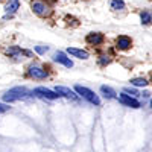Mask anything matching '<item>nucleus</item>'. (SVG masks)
<instances>
[{"label": "nucleus", "mask_w": 152, "mask_h": 152, "mask_svg": "<svg viewBox=\"0 0 152 152\" xmlns=\"http://www.w3.org/2000/svg\"><path fill=\"white\" fill-rule=\"evenodd\" d=\"M123 8H125V2H123V0H111V9L119 11V9H123Z\"/></svg>", "instance_id": "nucleus-16"}, {"label": "nucleus", "mask_w": 152, "mask_h": 152, "mask_svg": "<svg viewBox=\"0 0 152 152\" xmlns=\"http://www.w3.org/2000/svg\"><path fill=\"white\" fill-rule=\"evenodd\" d=\"M47 50H49L47 46H37V47H35V52H37V53H46Z\"/></svg>", "instance_id": "nucleus-18"}, {"label": "nucleus", "mask_w": 152, "mask_h": 152, "mask_svg": "<svg viewBox=\"0 0 152 152\" xmlns=\"http://www.w3.org/2000/svg\"><path fill=\"white\" fill-rule=\"evenodd\" d=\"M87 43L88 44H91V46H99V44H102L104 43V35L102 34H99V32H93V34H88L87 35Z\"/></svg>", "instance_id": "nucleus-7"}, {"label": "nucleus", "mask_w": 152, "mask_h": 152, "mask_svg": "<svg viewBox=\"0 0 152 152\" xmlns=\"http://www.w3.org/2000/svg\"><path fill=\"white\" fill-rule=\"evenodd\" d=\"M32 9H34V12L35 14H38V15H46L47 14V8L43 5V3H40V2H34L32 3Z\"/></svg>", "instance_id": "nucleus-14"}, {"label": "nucleus", "mask_w": 152, "mask_h": 152, "mask_svg": "<svg viewBox=\"0 0 152 152\" xmlns=\"http://www.w3.org/2000/svg\"><path fill=\"white\" fill-rule=\"evenodd\" d=\"M125 93H128V94H131V96H134V97H137V96H140V93H138L135 88H131V87H126L125 90H123Z\"/></svg>", "instance_id": "nucleus-17"}, {"label": "nucleus", "mask_w": 152, "mask_h": 152, "mask_svg": "<svg viewBox=\"0 0 152 152\" xmlns=\"http://www.w3.org/2000/svg\"><path fill=\"white\" fill-rule=\"evenodd\" d=\"M75 91L78 93L81 97L87 99L90 104H93V105H96V107H99V105H100V99H99V96H97L94 91H91L90 88L82 87V85H76V87H75Z\"/></svg>", "instance_id": "nucleus-2"}, {"label": "nucleus", "mask_w": 152, "mask_h": 152, "mask_svg": "<svg viewBox=\"0 0 152 152\" xmlns=\"http://www.w3.org/2000/svg\"><path fill=\"white\" fill-rule=\"evenodd\" d=\"M151 110H152V99H151Z\"/></svg>", "instance_id": "nucleus-21"}, {"label": "nucleus", "mask_w": 152, "mask_h": 152, "mask_svg": "<svg viewBox=\"0 0 152 152\" xmlns=\"http://www.w3.org/2000/svg\"><path fill=\"white\" fill-rule=\"evenodd\" d=\"M67 53H70L72 56H76V58H81V59H87L88 58V52H87V50L76 49V47H69Z\"/></svg>", "instance_id": "nucleus-10"}, {"label": "nucleus", "mask_w": 152, "mask_h": 152, "mask_svg": "<svg viewBox=\"0 0 152 152\" xmlns=\"http://www.w3.org/2000/svg\"><path fill=\"white\" fill-rule=\"evenodd\" d=\"M151 81H152V76H151Z\"/></svg>", "instance_id": "nucleus-22"}, {"label": "nucleus", "mask_w": 152, "mask_h": 152, "mask_svg": "<svg viewBox=\"0 0 152 152\" xmlns=\"http://www.w3.org/2000/svg\"><path fill=\"white\" fill-rule=\"evenodd\" d=\"M55 91H56L58 94H61V96H64V97L70 99V100H79V94L76 93V91H73V90H70L69 87L56 85V87H55Z\"/></svg>", "instance_id": "nucleus-5"}, {"label": "nucleus", "mask_w": 152, "mask_h": 152, "mask_svg": "<svg viewBox=\"0 0 152 152\" xmlns=\"http://www.w3.org/2000/svg\"><path fill=\"white\" fill-rule=\"evenodd\" d=\"M34 96L37 97H41V99H50V100H53V99H59L61 94H58L56 91H52V90H49V88L46 87H37L35 90L32 91Z\"/></svg>", "instance_id": "nucleus-3"}, {"label": "nucleus", "mask_w": 152, "mask_h": 152, "mask_svg": "<svg viewBox=\"0 0 152 152\" xmlns=\"http://www.w3.org/2000/svg\"><path fill=\"white\" fill-rule=\"evenodd\" d=\"M29 76L34 79H46L47 78V72L38 66H31L29 67Z\"/></svg>", "instance_id": "nucleus-6"}, {"label": "nucleus", "mask_w": 152, "mask_h": 152, "mask_svg": "<svg viewBox=\"0 0 152 152\" xmlns=\"http://www.w3.org/2000/svg\"><path fill=\"white\" fill-rule=\"evenodd\" d=\"M142 24H152V9H143L140 12Z\"/></svg>", "instance_id": "nucleus-12"}, {"label": "nucleus", "mask_w": 152, "mask_h": 152, "mask_svg": "<svg viewBox=\"0 0 152 152\" xmlns=\"http://www.w3.org/2000/svg\"><path fill=\"white\" fill-rule=\"evenodd\" d=\"M116 44H117V49H120V50H128V49L132 46V41H131V38H129V37L120 35V37L117 38Z\"/></svg>", "instance_id": "nucleus-9"}, {"label": "nucleus", "mask_w": 152, "mask_h": 152, "mask_svg": "<svg viewBox=\"0 0 152 152\" xmlns=\"http://www.w3.org/2000/svg\"><path fill=\"white\" fill-rule=\"evenodd\" d=\"M9 110V107L6 105V104H2V102H0V113H6Z\"/></svg>", "instance_id": "nucleus-20"}, {"label": "nucleus", "mask_w": 152, "mask_h": 152, "mask_svg": "<svg viewBox=\"0 0 152 152\" xmlns=\"http://www.w3.org/2000/svg\"><path fill=\"white\" fill-rule=\"evenodd\" d=\"M110 61L111 59L108 56H100V61L99 62H100V66H107V64H110Z\"/></svg>", "instance_id": "nucleus-19"}, {"label": "nucleus", "mask_w": 152, "mask_h": 152, "mask_svg": "<svg viewBox=\"0 0 152 152\" xmlns=\"http://www.w3.org/2000/svg\"><path fill=\"white\" fill-rule=\"evenodd\" d=\"M32 93L24 87H15V88H11L9 91H6L3 94V100L8 104V102H15V100H26L29 99Z\"/></svg>", "instance_id": "nucleus-1"}, {"label": "nucleus", "mask_w": 152, "mask_h": 152, "mask_svg": "<svg viewBox=\"0 0 152 152\" xmlns=\"http://www.w3.org/2000/svg\"><path fill=\"white\" fill-rule=\"evenodd\" d=\"M53 59H55L56 62H59V64L66 66L67 69L73 67V62H72V59H70V58H67V55H66L64 52H56V53H55V56H53Z\"/></svg>", "instance_id": "nucleus-8"}, {"label": "nucleus", "mask_w": 152, "mask_h": 152, "mask_svg": "<svg viewBox=\"0 0 152 152\" xmlns=\"http://www.w3.org/2000/svg\"><path fill=\"white\" fill-rule=\"evenodd\" d=\"M131 85H134V87H146L148 81L145 78H134V79H131Z\"/></svg>", "instance_id": "nucleus-15"}, {"label": "nucleus", "mask_w": 152, "mask_h": 152, "mask_svg": "<svg viewBox=\"0 0 152 152\" xmlns=\"http://www.w3.org/2000/svg\"><path fill=\"white\" fill-rule=\"evenodd\" d=\"M100 93H102L107 99H116V97H117V96H116L117 93L114 91L111 87H108V85H102V87H100Z\"/></svg>", "instance_id": "nucleus-13"}, {"label": "nucleus", "mask_w": 152, "mask_h": 152, "mask_svg": "<svg viewBox=\"0 0 152 152\" xmlns=\"http://www.w3.org/2000/svg\"><path fill=\"white\" fill-rule=\"evenodd\" d=\"M119 102H120L122 105H125V107H129V108H134V110H137V108L142 107V104L138 102V100H137L134 96H131V94H128V93H125V91L119 94Z\"/></svg>", "instance_id": "nucleus-4"}, {"label": "nucleus", "mask_w": 152, "mask_h": 152, "mask_svg": "<svg viewBox=\"0 0 152 152\" xmlns=\"http://www.w3.org/2000/svg\"><path fill=\"white\" fill-rule=\"evenodd\" d=\"M20 8V0H9V2L6 3V17L12 15L14 12H17V9Z\"/></svg>", "instance_id": "nucleus-11"}]
</instances>
